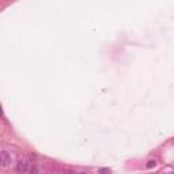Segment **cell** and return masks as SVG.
Here are the masks:
<instances>
[{
    "label": "cell",
    "mask_w": 174,
    "mask_h": 174,
    "mask_svg": "<svg viewBox=\"0 0 174 174\" xmlns=\"http://www.w3.org/2000/svg\"><path fill=\"white\" fill-rule=\"evenodd\" d=\"M155 165H156V162L153 159V160H148V162H147V165H146V166L148 167V169H151V167H154V166H155Z\"/></svg>",
    "instance_id": "3"
},
{
    "label": "cell",
    "mask_w": 174,
    "mask_h": 174,
    "mask_svg": "<svg viewBox=\"0 0 174 174\" xmlns=\"http://www.w3.org/2000/svg\"><path fill=\"white\" fill-rule=\"evenodd\" d=\"M101 173H107V171H110V170H107V169H101Z\"/></svg>",
    "instance_id": "4"
},
{
    "label": "cell",
    "mask_w": 174,
    "mask_h": 174,
    "mask_svg": "<svg viewBox=\"0 0 174 174\" xmlns=\"http://www.w3.org/2000/svg\"><path fill=\"white\" fill-rule=\"evenodd\" d=\"M10 163H11V156H10V154L6 151V150H3L1 153H0V165H1V167H8L10 166Z\"/></svg>",
    "instance_id": "2"
},
{
    "label": "cell",
    "mask_w": 174,
    "mask_h": 174,
    "mask_svg": "<svg viewBox=\"0 0 174 174\" xmlns=\"http://www.w3.org/2000/svg\"><path fill=\"white\" fill-rule=\"evenodd\" d=\"M34 165L36 163H33V160L30 158H22L16 163V171L18 173H32L33 169H34Z\"/></svg>",
    "instance_id": "1"
}]
</instances>
